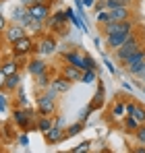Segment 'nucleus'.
Returning a JSON list of instances; mask_svg holds the SVG:
<instances>
[{"label":"nucleus","mask_w":145,"mask_h":153,"mask_svg":"<svg viewBox=\"0 0 145 153\" xmlns=\"http://www.w3.org/2000/svg\"><path fill=\"white\" fill-rule=\"evenodd\" d=\"M58 91L56 89H44V93L35 100L37 103V112H40V116H54V112H56V102H58Z\"/></svg>","instance_id":"1"},{"label":"nucleus","mask_w":145,"mask_h":153,"mask_svg":"<svg viewBox=\"0 0 145 153\" xmlns=\"http://www.w3.org/2000/svg\"><path fill=\"white\" fill-rule=\"evenodd\" d=\"M143 46H145L143 39H141L137 33H133V35H131V39H129V42H124L120 48L114 52V56H116V62H118V64L122 66V62H124V60H126L131 54H135V52L139 50V48H143Z\"/></svg>","instance_id":"2"},{"label":"nucleus","mask_w":145,"mask_h":153,"mask_svg":"<svg viewBox=\"0 0 145 153\" xmlns=\"http://www.w3.org/2000/svg\"><path fill=\"white\" fill-rule=\"evenodd\" d=\"M143 66H145V46L139 48L135 54H131V56L122 62V68H124L129 75H135V76H139V73L143 71Z\"/></svg>","instance_id":"3"},{"label":"nucleus","mask_w":145,"mask_h":153,"mask_svg":"<svg viewBox=\"0 0 145 153\" xmlns=\"http://www.w3.org/2000/svg\"><path fill=\"white\" fill-rule=\"evenodd\" d=\"M135 21L133 19H126V21H110L102 27V33L104 37L106 35H112V33H124V31H135Z\"/></svg>","instance_id":"4"},{"label":"nucleus","mask_w":145,"mask_h":153,"mask_svg":"<svg viewBox=\"0 0 145 153\" xmlns=\"http://www.w3.org/2000/svg\"><path fill=\"white\" fill-rule=\"evenodd\" d=\"M13 46V54H15V58H23L27 54H31V52L37 50V44L29 37V35H23L21 39H17L15 44H10Z\"/></svg>","instance_id":"5"},{"label":"nucleus","mask_w":145,"mask_h":153,"mask_svg":"<svg viewBox=\"0 0 145 153\" xmlns=\"http://www.w3.org/2000/svg\"><path fill=\"white\" fill-rule=\"evenodd\" d=\"M62 60L69 62V64H75V66L81 68V71H87V68H89V60H87V56H83L79 50L64 52V54H62Z\"/></svg>","instance_id":"6"},{"label":"nucleus","mask_w":145,"mask_h":153,"mask_svg":"<svg viewBox=\"0 0 145 153\" xmlns=\"http://www.w3.org/2000/svg\"><path fill=\"white\" fill-rule=\"evenodd\" d=\"M67 15H64V10H56V13H52L48 19H46V25L52 29V31H56V33H62L64 29H67Z\"/></svg>","instance_id":"7"},{"label":"nucleus","mask_w":145,"mask_h":153,"mask_svg":"<svg viewBox=\"0 0 145 153\" xmlns=\"http://www.w3.org/2000/svg\"><path fill=\"white\" fill-rule=\"evenodd\" d=\"M133 33H135V31H124V33H112V35H106V37H104V39H106V48H108L110 52H116L124 42L131 39Z\"/></svg>","instance_id":"8"},{"label":"nucleus","mask_w":145,"mask_h":153,"mask_svg":"<svg viewBox=\"0 0 145 153\" xmlns=\"http://www.w3.org/2000/svg\"><path fill=\"white\" fill-rule=\"evenodd\" d=\"M58 48V42H56V37H52V35H42L40 37V42H37V54L40 56H52L54 52Z\"/></svg>","instance_id":"9"},{"label":"nucleus","mask_w":145,"mask_h":153,"mask_svg":"<svg viewBox=\"0 0 145 153\" xmlns=\"http://www.w3.org/2000/svg\"><path fill=\"white\" fill-rule=\"evenodd\" d=\"M27 10H29L31 19H35V21H46L50 15H52V8H50V4H40V2L31 4Z\"/></svg>","instance_id":"10"},{"label":"nucleus","mask_w":145,"mask_h":153,"mask_svg":"<svg viewBox=\"0 0 145 153\" xmlns=\"http://www.w3.org/2000/svg\"><path fill=\"white\" fill-rule=\"evenodd\" d=\"M23 35H27L25 33V27L19 25V23H13V25L6 27V31H4V39L8 42V44H15L17 39H21Z\"/></svg>","instance_id":"11"},{"label":"nucleus","mask_w":145,"mask_h":153,"mask_svg":"<svg viewBox=\"0 0 145 153\" xmlns=\"http://www.w3.org/2000/svg\"><path fill=\"white\" fill-rule=\"evenodd\" d=\"M44 137H46V143L48 145H56V143H62L64 141V128L62 126H54L50 128V130H46L44 132Z\"/></svg>","instance_id":"12"},{"label":"nucleus","mask_w":145,"mask_h":153,"mask_svg":"<svg viewBox=\"0 0 145 153\" xmlns=\"http://www.w3.org/2000/svg\"><path fill=\"white\" fill-rule=\"evenodd\" d=\"M62 75L67 76L71 83H81L83 71H81V68H77L75 64H69V62H64V66H62Z\"/></svg>","instance_id":"13"},{"label":"nucleus","mask_w":145,"mask_h":153,"mask_svg":"<svg viewBox=\"0 0 145 153\" xmlns=\"http://www.w3.org/2000/svg\"><path fill=\"white\" fill-rule=\"evenodd\" d=\"M27 71H29V75L37 76V75H42L44 71H48V62L42 60V58H33V60L27 62Z\"/></svg>","instance_id":"14"},{"label":"nucleus","mask_w":145,"mask_h":153,"mask_svg":"<svg viewBox=\"0 0 145 153\" xmlns=\"http://www.w3.org/2000/svg\"><path fill=\"white\" fill-rule=\"evenodd\" d=\"M110 19L112 21H126V19H133V10L131 6H116L110 10Z\"/></svg>","instance_id":"15"},{"label":"nucleus","mask_w":145,"mask_h":153,"mask_svg":"<svg viewBox=\"0 0 145 153\" xmlns=\"http://www.w3.org/2000/svg\"><path fill=\"white\" fill-rule=\"evenodd\" d=\"M126 114H129V116H135V118L139 120V124H143V122H145V108H143V105H139V103L129 102V103H126Z\"/></svg>","instance_id":"16"},{"label":"nucleus","mask_w":145,"mask_h":153,"mask_svg":"<svg viewBox=\"0 0 145 153\" xmlns=\"http://www.w3.org/2000/svg\"><path fill=\"white\" fill-rule=\"evenodd\" d=\"M50 87L56 89V91L62 95V93H67V91L71 89V81H69L64 75H60V76H56V79H52V85H50Z\"/></svg>","instance_id":"17"},{"label":"nucleus","mask_w":145,"mask_h":153,"mask_svg":"<svg viewBox=\"0 0 145 153\" xmlns=\"http://www.w3.org/2000/svg\"><path fill=\"white\" fill-rule=\"evenodd\" d=\"M21 87V73H15V75H8L6 76V81H4V91H15V89H19Z\"/></svg>","instance_id":"18"},{"label":"nucleus","mask_w":145,"mask_h":153,"mask_svg":"<svg viewBox=\"0 0 145 153\" xmlns=\"http://www.w3.org/2000/svg\"><path fill=\"white\" fill-rule=\"evenodd\" d=\"M2 68V73L8 76V75H15V73H19V60H15V58H8V60H4V64L0 66Z\"/></svg>","instance_id":"19"},{"label":"nucleus","mask_w":145,"mask_h":153,"mask_svg":"<svg viewBox=\"0 0 145 153\" xmlns=\"http://www.w3.org/2000/svg\"><path fill=\"white\" fill-rule=\"evenodd\" d=\"M50 85H52V79H50V68H48V71H44L42 75L35 76V87H37V89H48Z\"/></svg>","instance_id":"20"},{"label":"nucleus","mask_w":145,"mask_h":153,"mask_svg":"<svg viewBox=\"0 0 145 153\" xmlns=\"http://www.w3.org/2000/svg\"><path fill=\"white\" fill-rule=\"evenodd\" d=\"M91 110H99L102 105H104V83H99L97 85V93L93 95V100H91Z\"/></svg>","instance_id":"21"},{"label":"nucleus","mask_w":145,"mask_h":153,"mask_svg":"<svg viewBox=\"0 0 145 153\" xmlns=\"http://www.w3.org/2000/svg\"><path fill=\"white\" fill-rule=\"evenodd\" d=\"M83 130V120H79V122H75V124H71V126L64 130V139H71V137H75V134H79Z\"/></svg>","instance_id":"22"},{"label":"nucleus","mask_w":145,"mask_h":153,"mask_svg":"<svg viewBox=\"0 0 145 153\" xmlns=\"http://www.w3.org/2000/svg\"><path fill=\"white\" fill-rule=\"evenodd\" d=\"M52 126H54V122L50 120V116H37V130L46 132V130H50Z\"/></svg>","instance_id":"23"},{"label":"nucleus","mask_w":145,"mask_h":153,"mask_svg":"<svg viewBox=\"0 0 145 153\" xmlns=\"http://www.w3.org/2000/svg\"><path fill=\"white\" fill-rule=\"evenodd\" d=\"M96 21H97V25H99V27H104L106 23H110V21H112V19H110V10H108V8L99 10V13L96 15Z\"/></svg>","instance_id":"24"},{"label":"nucleus","mask_w":145,"mask_h":153,"mask_svg":"<svg viewBox=\"0 0 145 153\" xmlns=\"http://www.w3.org/2000/svg\"><path fill=\"white\" fill-rule=\"evenodd\" d=\"M96 76H97V71L96 68H87V71H83V76H81V83H96Z\"/></svg>","instance_id":"25"},{"label":"nucleus","mask_w":145,"mask_h":153,"mask_svg":"<svg viewBox=\"0 0 145 153\" xmlns=\"http://www.w3.org/2000/svg\"><path fill=\"white\" fill-rule=\"evenodd\" d=\"M139 126V120L135 118V116H126L124 118V130H129V132H135Z\"/></svg>","instance_id":"26"},{"label":"nucleus","mask_w":145,"mask_h":153,"mask_svg":"<svg viewBox=\"0 0 145 153\" xmlns=\"http://www.w3.org/2000/svg\"><path fill=\"white\" fill-rule=\"evenodd\" d=\"M126 112V103H122V102H116L114 105H112V116L114 118H120L122 114Z\"/></svg>","instance_id":"27"},{"label":"nucleus","mask_w":145,"mask_h":153,"mask_svg":"<svg viewBox=\"0 0 145 153\" xmlns=\"http://www.w3.org/2000/svg\"><path fill=\"white\" fill-rule=\"evenodd\" d=\"M135 139H137V143L145 145V122L137 126V130H135Z\"/></svg>","instance_id":"28"},{"label":"nucleus","mask_w":145,"mask_h":153,"mask_svg":"<svg viewBox=\"0 0 145 153\" xmlns=\"http://www.w3.org/2000/svg\"><path fill=\"white\" fill-rule=\"evenodd\" d=\"M89 149H91V143H89V141H85V143H79L77 147H72L71 151L72 153H87Z\"/></svg>","instance_id":"29"},{"label":"nucleus","mask_w":145,"mask_h":153,"mask_svg":"<svg viewBox=\"0 0 145 153\" xmlns=\"http://www.w3.org/2000/svg\"><path fill=\"white\" fill-rule=\"evenodd\" d=\"M91 112H93V110H91V105L83 108V110H81V114H79V120H83V122H85V120L89 118V114H91Z\"/></svg>","instance_id":"30"},{"label":"nucleus","mask_w":145,"mask_h":153,"mask_svg":"<svg viewBox=\"0 0 145 153\" xmlns=\"http://www.w3.org/2000/svg\"><path fill=\"white\" fill-rule=\"evenodd\" d=\"M6 27H8V21H6V17L0 13V33H4V31H6Z\"/></svg>","instance_id":"31"},{"label":"nucleus","mask_w":145,"mask_h":153,"mask_svg":"<svg viewBox=\"0 0 145 153\" xmlns=\"http://www.w3.org/2000/svg\"><path fill=\"white\" fill-rule=\"evenodd\" d=\"M21 97H19V105L21 108H29V102H27V97H25V93H19Z\"/></svg>","instance_id":"32"},{"label":"nucleus","mask_w":145,"mask_h":153,"mask_svg":"<svg viewBox=\"0 0 145 153\" xmlns=\"http://www.w3.org/2000/svg\"><path fill=\"white\" fill-rule=\"evenodd\" d=\"M116 2H118V4H122V6H131V8H133V4H135L137 0H116Z\"/></svg>","instance_id":"33"},{"label":"nucleus","mask_w":145,"mask_h":153,"mask_svg":"<svg viewBox=\"0 0 145 153\" xmlns=\"http://www.w3.org/2000/svg\"><path fill=\"white\" fill-rule=\"evenodd\" d=\"M104 62H106V66H108V71H110L112 75H116V66H114V64H112L110 60H104Z\"/></svg>","instance_id":"34"},{"label":"nucleus","mask_w":145,"mask_h":153,"mask_svg":"<svg viewBox=\"0 0 145 153\" xmlns=\"http://www.w3.org/2000/svg\"><path fill=\"white\" fill-rule=\"evenodd\" d=\"M19 143H21L23 147H27V145H29V139H27V134H21V137H19Z\"/></svg>","instance_id":"35"},{"label":"nucleus","mask_w":145,"mask_h":153,"mask_svg":"<svg viewBox=\"0 0 145 153\" xmlns=\"http://www.w3.org/2000/svg\"><path fill=\"white\" fill-rule=\"evenodd\" d=\"M4 81H6V75L2 73V68H0V89L4 87Z\"/></svg>","instance_id":"36"},{"label":"nucleus","mask_w":145,"mask_h":153,"mask_svg":"<svg viewBox=\"0 0 145 153\" xmlns=\"http://www.w3.org/2000/svg\"><path fill=\"white\" fill-rule=\"evenodd\" d=\"M83 6L87 8V6H96V0H83Z\"/></svg>","instance_id":"37"},{"label":"nucleus","mask_w":145,"mask_h":153,"mask_svg":"<svg viewBox=\"0 0 145 153\" xmlns=\"http://www.w3.org/2000/svg\"><path fill=\"white\" fill-rule=\"evenodd\" d=\"M21 4H23V6H27V8H29V6H31V4H35V0H21Z\"/></svg>","instance_id":"38"},{"label":"nucleus","mask_w":145,"mask_h":153,"mask_svg":"<svg viewBox=\"0 0 145 153\" xmlns=\"http://www.w3.org/2000/svg\"><path fill=\"white\" fill-rule=\"evenodd\" d=\"M35 2H40V4H54L56 0H35Z\"/></svg>","instance_id":"39"},{"label":"nucleus","mask_w":145,"mask_h":153,"mask_svg":"<svg viewBox=\"0 0 145 153\" xmlns=\"http://www.w3.org/2000/svg\"><path fill=\"white\" fill-rule=\"evenodd\" d=\"M133 151H135V153H145V147H135Z\"/></svg>","instance_id":"40"},{"label":"nucleus","mask_w":145,"mask_h":153,"mask_svg":"<svg viewBox=\"0 0 145 153\" xmlns=\"http://www.w3.org/2000/svg\"><path fill=\"white\" fill-rule=\"evenodd\" d=\"M0 112H4V97H0Z\"/></svg>","instance_id":"41"},{"label":"nucleus","mask_w":145,"mask_h":153,"mask_svg":"<svg viewBox=\"0 0 145 153\" xmlns=\"http://www.w3.org/2000/svg\"><path fill=\"white\" fill-rule=\"evenodd\" d=\"M139 76H141V81H145V66H143V71L139 73Z\"/></svg>","instance_id":"42"},{"label":"nucleus","mask_w":145,"mask_h":153,"mask_svg":"<svg viewBox=\"0 0 145 153\" xmlns=\"http://www.w3.org/2000/svg\"><path fill=\"white\" fill-rule=\"evenodd\" d=\"M143 83H145V81H143Z\"/></svg>","instance_id":"43"}]
</instances>
